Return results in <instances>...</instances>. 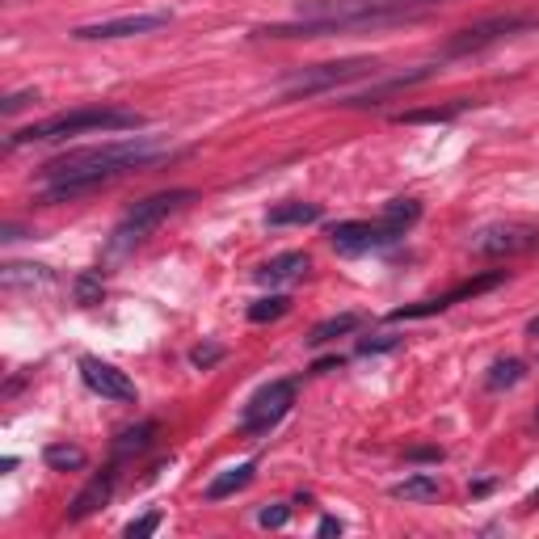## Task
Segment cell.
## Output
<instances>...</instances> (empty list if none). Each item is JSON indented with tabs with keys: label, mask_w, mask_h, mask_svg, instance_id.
<instances>
[{
	"label": "cell",
	"mask_w": 539,
	"mask_h": 539,
	"mask_svg": "<svg viewBox=\"0 0 539 539\" xmlns=\"http://www.w3.org/2000/svg\"><path fill=\"white\" fill-rule=\"evenodd\" d=\"M169 156L165 144H156L148 135H131V139H114V144L102 148H81V152H64L47 161L43 169V203H68V198L93 194L110 182H118L131 169H144L152 161Z\"/></svg>",
	"instance_id": "obj_1"
},
{
	"label": "cell",
	"mask_w": 539,
	"mask_h": 539,
	"mask_svg": "<svg viewBox=\"0 0 539 539\" xmlns=\"http://www.w3.org/2000/svg\"><path fill=\"white\" fill-rule=\"evenodd\" d=\"M144 114L123 110V106H85V110H64L51 114L43 123H30L22 131L9 135V148L17 144H51V139H68V135H89V131H139Z\"/></svg>",
	"instance_id": "obj_2"
},
{
	"label": "cell",
	"mask_w": 539,
	"mask_h": 539,
	"mask_svg": "<svg viewBox=\"0 0 539 539\" xmlns=\"http://www.w3.org/2000/svg\"><path fill=\"white\" fill-rule=\"evenodd\" d=\"M190 198H194V190H165V194H152V198H144V203H135L123 219H118V228L110 236V253L114 257L131 253L139 241H148V236L161 228L173 211H182Z\"/></svg>",
	"instance_id": "obj_3"
},
{
	"label": "cell",
	"mask_w": 539,
	"mask_h": 539,
	"mask_svg": "<svg viewBox=\"0 0 539 539\" xmlns=\"http://www.w3.org/2000/svg\"><path fill=\"white\" fill-rule=\"evenodd\" d=\"M531 26H539V17H531V13H502V17H485V22H476V26H468V30H459L455 38H447L443 55H447V59H455V55L485 51V47L502 43V38H510V34L531 30Z\"/></svg>",
	"instance_id": "obj_4"
},
{
	"label": "cell",
	"mask_w": 539,
	"mask_h": 539,
	"mask_svg": "<svg viewBox=\"0 0 539 539\" xmlns=\"http://www.w3.org/2000/svg\"><path fill=\"white\" fill-rule=\"evenodd\" d=\"M291 405H295V379H274V384L257 388L249 396V405L241 413V430L245 434H270L291 413Z\"/></svg>",
	"instance_id": "obj_5"
},
{
	"label": "cell",
	"mask_w": 539,
	"mask_h": 539,
	"mask_svg": "<svg viewBox=\"0 0 539 539\" xmlns=\"http://www.w3.org/2000/svg\"><path fill=\"white\" fill-rule=\"evenodd\" d=\"M367 72H375L371 59H342V64H316V68H304L299 76H291V81L283 85V97H287V102H291V97H316V93L337 89V85L354 81V76H367Z\"/></svg>",
	"instance_id": "obj_6"
},
{
	"label": "cell",
	"mask_w": 539,
	"mask_h": 539,
	"mask_svg": "<svg viewBox=\"0 0 539 539\" xmlns=\"http://www.w3.org/2000/svg\"><path fill=\"white\" fill-rule=\"evenodd\" d=\"M502 283H506V270H489V274H476V278H468V283L451 287L447 295H434V299H422V304H405V308H396V312H392V321H413V316H434V312H447L451 304H459V299L485 295V291L502 287Z\"/></svg>",
	"instance_id": "obj_7"
},
{
	"label": "cell",
	"mask_w": 539,
	"mask_h": 539,
	"mask_svg": "<svg viewBox=\"0 0 539 539\" xmlns=\"http://www.w3.org/2000/svg\"><path fill=\"white\" fill-rule=\"evenodd\" d=\"M539 245V228L535 224H518V219H510V224H489L472 236V253L481 257H502V253H527Z\"/></svg>",
	"instance_id": "obj_8"
},
{
	"label": "cell",
	"mask_w": 539,
	"mask_h": 539,
	"mask_svg": "<svg viewBox=\"0 0 539 539\" xmlns=\"http://www.w3.org/2000/svg\"><path fill=\"white\" fill-rule=\"evenodd\" d=\"M81 379L102 396V401H118V405H135V379L127 371H118L114 363H106V358L97 354H85L81 358Z\"/></svg>",
	"instance_id": "obj_9"
},
{
	"label": "cell",
	"mask_w": 539,
	"mask_h": 539,
	"mask_svg": "<svg viewBox=\"0 0 539 539\" xmlns=\"http://www.w3.org/2000/svg\"><path fill=\"white\" fill-rule=\"evenodd\" d=\"M169 26V13H131V17H110V22H93V26H76L72 38L81 43H97V38H131V34H152Z\"/></svg>",
	"instance_id": "obj_10"
},
{
	"label": "cell",
	"mask_w": 539,
	"mask_h": 539,
	"mask_svg": "<svg viewBox=\"0 0 539 539\" xmlns=\"http://www.w3.org/2000/svg\"><path fill=\"white\" fill-rule=\"evenodd\" d=\"M329 241L337 253H371V249H384L392 245L396 236L384 228V219L379 224H363V219H346V224H337L329 232Z\"/></svg>",
	"instance_id": "obj_11"
},
{
	"label": "cell",
	"mask_w": 539,
	"mask_h": 539,
	"mask_svg": "<svg viewBox=\"0 0 539 539\" xmlns=\"http://www.w3.org/2000/svg\"><path fill=\"white\" fill-rule=\"evenodd\" d=\"M114 485H118V464H106L102 472H93V481L72 497V510L68 518L72 523H85V518H93L102 506H110V497H114Z\"/></svg>",
	"instance_id": "obj_12"
},
{
	"label": "cell",
	"mask_w": 539,
	"mask_h": 539,
	"mask_svg": "<svg viewBox=\"0 0 539 539\" xmlns=\"http://www.w3.org/2000/svg\"><path fill=\"white\" fill-rule=\"evenodd\" d=\"M308 253H278L270 257V262H262L253 270L257 283H266V287H278V283H295V278H304L308 274Z\"/></svg>",
	"instance_id": "obj_13"
},
{
	"label": "cell",
	"mask_w": 539,
	"mask_h": 539,
	"mask_svg": "<svg viewBox=\"0 0 539 539\" xmlns=\"http://www.w3.org/2000/svg\"><path fill=\"white\" fill-rule=\"evenodd\" d=\"M430 76H434V68H417V72H409V76H392V81H384V85H375V89H367V93L350 97V106H375L379 97H388V93H405V89H413V85L430 81Z\"/></svg>",
	"instance_id": "obj_14"
},
{
	"label": "cell",
	"mask_w": 539,
	"mask_h": 539,
	"mask_svg": "<svg viewBox=\"0 0 539 539\" xmlns=\"http://www.w3.org/2000/svg\"><path fill=\"white\" fill-rule=\"evenodd\" d=\"M438 493H443V485H438L434 472H413V476H405L401 485H392L396 502H434Z\"/></svg>",
	"instance_id": "obj_15"
},
{
	"label": "cell",
	"mask_w": 539,
	"mask_h": 539,
	"mask_svg": "<svg viewBox=\"0 0 539 539\" xmlns=\"http://www.w3.org/2000/svg\"><path fill=\"white\" fill-rule=\"evenodd\" d=\"M321 219V207L316 203H299V198H287V203H278L266 211V224L270 228H287V224H316Z\"/></svg>",
	"instance_id": "obj_16"
},
{
	"label": "cell",
	"mask_w": 539,
	"mask_h": 539,
	"mask_svg": "<svg viewBox=\"0 0 539 539\" xmlns=\"http://www.w3.org/2000/svg\"><path fill=\"white\" fill-rule=\"evenodd\" d=\"M384 228L392 232V236H405L417 219H422V203H417V198H392V203L384 207Z\"/></svg>",
	"instance_id": "obj_17"
},
{
	"label": "cell",
	"mask_w": 539,
	"mask_h": 539,
	"mask_svg": "<svg viewBox=\"0 0 539 539\" xmlns=\"http://www.w3.org/2000/svg\"><path fill=\"white\" fill-rule=\"evenodd\" d=\"M249 481H253V459H249V464L228 468L224 476H215V481L207 485V502H224V497H232L236 489H245Z\"/></svg>",
	"instance_id": "obj_18"
},
{
	"label": "cell",
	"mask_w": 539,
	"mask_h": 539,
	"mask_svg": "<svg viewBox=\"0 0 539 539\" xmlns=\"http://www.w3.org/2000/svg\"><path fill=\"white\" fill-rule=\"evenodd\" d=\"M358 325H363V316H358V312H342V316H329V321H321V325L312 329L308 346H325V342H337V337L354 333Z\"/></svg>",
	"instance_id": "obj_19"
},
{
	"label": "cell",
	"mask_w": 539,
	"mask_h": 539,
	"mask_svg": "<svg viewBox=\"0 0 539 539\" xmlns=\"http://www.w3.org/2000/svg\"><path fill=\"white\" fill-rule=\"evenodd\" d=\"M43 459H47V468H55V472H81L89 464V455L81 447H72V443H51L43 451Z\"/></svg>",
	"instance_id": "obj_20"
},
{
	"label": "cell",
	"mask_w": 539,
	"mask_h": 539,
	"mask_svg": "<svg viewBox=\"0 0 539 539\" xmlns=\"http://www.w3.org/2000/svg\"><path fill=\"white\" fill-rule=\"evenodd\" d=\"M0 278H5V287H43V283H51V270L30 266V262H13L0 270Z\"/></svg>",
	"instance_id": "obj_21"
},
{
	"label": "cell",
	"mask_w": 539,
	"mask_h": 539,
	"mask_svg": "<svg viewBox=\"0 0 539 539\" xmlns=\"http://www.w3.org/2000/svg\"><path fill=\"white\" fill-rule=\"evenodd\" d=\"M152 438H156V422H139V426H131V430L118 434L114 451H118V455H139V451L152 447Z\"/></svg>",
	"instance_id": "obj_22"
},
{
	"label": "cell",
	"mask_w": 539,
	"mask_h": 539,
	"mask_svg": "<svg viewBox=\"0 0 539 539\" xmlns=\"http://www.w3.org/2000/svg\"><path fill=\"white\" fill-rule=\"evenodd\" d=\"M523 375H527V363H523V358H497V363L489 367V388H493V392L514 388Z\"/></svg>",
	"instance_id": "obj_23"
},
{
	"label": "cell",
	"mask_w": 539,
	"mask_h": 539,
	"mask_svg": "<svg viewBox=\"0 0 539 539\" xmlns=\"http://www.w3.org/2000/svg\"><path fill=\"white\" fill-rule=\"evenodd\" d=\"M291 312V299L287 295H270V299H257V304L249 308V321L253 325H266V321H278V316Z\"/></svg>",
	"instance_id": "obj_24"
},
{
	"label": "cell",
	"mask_w": 539,
	"mask_h": 539,
	"mask_svg": "<svg viewBox=\"0 0 539 539\" xmlns=\"http://www.w3.org/2000/svg\"><path fill=\"white\" fill-rule=\"evenodd\" d=\"M76 299H81L85 308L102 304V278H97V274H81V278H76Z\"/></svg>",
	"instance_id": "obj_25"
},
{
	"label": "cell",
	"mask_w": 539,
	"mask_h": 539,
	"mask_svg": "<svg viewBox=\"0 0 539 539\" xmlns=\"http://www.w3.org/2000/svg\"><path fill=\"white\" fill-rule=\"evenodd\" d=\"M219 358H224V346H215V342H207V346H194L190 350V363L198 367V371H207V367H215Z\"/></svg>",
	"instance_id": "obj_26"
},
{
	"label": "cell",
	"mask_w": 539,
	"mask_h": 539,
	"mask_svg": "<svg viewBox=\"0 0 539 539\" xmlns=\"http://www.w3.org/2000/svg\"><path fill=\"white\" fill-rule=\"evenodd\" d=\"M287 518H291V506L274 502V506H266L262 514H257V523H262V527H270V531H278V527H287Z\"/></svg>",
	"instance_id": "obj_27"
},
{
	"label": "cell",
	"mask_w": 539,
	"mask_h": 539,
	"mask_svg": "<svg viewBox=\"0 0 539 539\" xmlns=\"http://www.w3.org/2000/svg\"><path fill=\"white\" fill-rule=\"evenodd\" d=\"M396 346H401V337L396 333H375V337H367V342H358L363 354H384V350H396Z\"/></svg>",
	"instance_id": "obj_28"
},
{
	"label": "cell",
	"mask_w": 539,
	"mask_h": 539,
	"mask_svg": "<svg viewBox=\"0 0 539 539\" xmlns=\"http://www.w3.org/2000/svg\"><path fill=\"white\" fill-rule=\"evenodd\" d=\"M161 518H165L161 510H152V514H144V518H131V523H127V535H131V539H139V535H152L156 527H161Z\"/></svg>",
	"instance_id": "obj_29"
},
{
	"label": "cell",
	"mask_w": 539,
	"mask_h": 539,
	"mask_svg": "<svg viewBox=\"0 0 539 539\" xmlns=\"http://www.w3.org/2000/svg\"><path fill=\"white\" fill-rule=\"evenodd\" d=\"M455 110H417V114H401V123H447V118H455Z\"/></svg>",
	"instance_id": "obj_30"
},
{
	"label": "cell",
	"mask_w": 539,
	"mask_h": 539,
	"mask_svg": "<svg viewBox=\"0 0 539 539\" xmlns=\"http://www.w3.org/2000/svg\"><path fill=\"white\" fill-rule=\"evenodd\" d=\"M405 459H413V464H438L443 447H413V451H405Z\"/></svg>",
	"instance_id": "obj_31"
},
{
	"label": "cell",
	"mask_w": 539,
	"mask_h": 539,
	"mask_svg": "<svg viewBox=\"0 0 539 539\" xmlns=\"http://www.w3.org/2000/svg\"><path fill=\"white\" fill-rule=\"evenodd\" d=\"M30 97H34V93H13V97H5V106H0V110H5V114H17V110L30 102Z\"/></svg>",
	"instance_id": "obj_32"
},
{
	"label": "cell",
	"mask_w": 539,
	"mask_h": 539,
	"mask_svg": "<svg viewBox=\"0 0 539 539\" xmlns=\"http://www.w3.org/2000/svg\"><path fill=\"white\" fill-rule=\"evenodd\" d=\"M316 535H342V523H337V518H321V527H316Z\"/></svg>",
	"instance_id": "obj_33"
},
{
	"label": "cell",
	"mask_w": 539,
	"mask_h": 539,
	"mask_svg": "<svg viewBox=\"0 0 539 539\" xmlns=\"http://www.w3.org/2000/svg\"><path fill=\"white\" fill-rule=\"evenodd\" d=\"M333 367H342V358H321V363H316L312 371H316V375H325V371H333Z\"/></svg>",
	"instance_id": "obj_34"
},
{
	"label": "cell",
	"mask_w": 539,
	"mask_h": 539,
	"mask_svg": "<svg viewBox=\"0 0 539 539\" xmlns=\"http://www.w3.org/2000/svg\"><path fill=\"white\" fill-rule=\"evenodd\" d=\"M527 333H531V337H535V342H539V316H535V321L527 325Z\"/></svg>",
	"instance_id": "obj_35"
},
{
	"label": "cell",
	"mask_w": 539,
	"mask_h": 539,
	"mask_svg": "<svg viewBox=\"0 0 539 539\" xmlns=\"http://www.w3.org/2000/svg\"><path fill=\"white\" fill-rule=\"evenodd\" d=\"M430 5H438V0H430Z\"/></svg>",
	"instance_id": "obj_36"
}]
</instances>
